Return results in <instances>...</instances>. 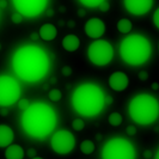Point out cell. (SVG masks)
Instances as JSON below:
<instances>
[{
    "label": "cell",
    "instance_id": "cell-1",
    "mask_svg": "<svg viewBox=\"0 0 159 159\" xmlns=\"http://www.w3.org/2000/svg\"><path fill=\"white\" fill-rule=\"evenodd\" d=\"M12 68L19 79L26 83H37L49 72V56L39 46H23L12 56Z\"/></svg>",
    "mask_w": 159,
    "mask_h": 159
},
{
    "label": "cell",
    "instance_id": "cell-2",
    "mask_svg": "<svg viewBox=\"0 0 159 159\" xmlns=\"http://www.w3.org/2000/svg\"><path fill=\"white\" fill-rule=\"evenodd\" d=\"M25 134L34 139H44L56 127L57 117L55 110L47 103L36 102L23 110L20 119Z\"/></svg>",
    "mask_w": 159,
    "mask_h": 159
},
{
    "label": "cell",
    "instance_id": "cell-3",
    "mask_svg": "<svg viewBox=\"0 0 159 159\" xmlns=\"http://www.w3.org/2000/svg\"><path fill=\"white\" fill-rule=\"evenodd\" d=\"M104 91L92 83L81 84L72 93V105L74 110L84 117H95L105 107Z\"/></svg>",
    "mask_w": 159,
    "mask_h": 159
},
{
    "label": "cell",
    "instance_id": "cell-4",
    "mask_svg": "<svg viewBox=\"0 0 159 159\" xmlns=\"http://www.w3.org/2000/svg\"><path fill=\"white\" fill-rule=\"evenodd\" d=\"M152 55L151 42L143 35H129L120 44V56L130 66L143 65Z\"/></svg>",
    "mask_w": 159,
    "mask_h": 159
},
{
    "label": "cell",
    "instance_id": "cell-5",
    "mask_svg": "<svg viewBox=\"0 0 159 159\" xmlns=\"http://www.w3.org/2000/svg\"><path fill=\"white\" fill-rule=\"evenodd\" d=\"M130 119L138 125L148 126L157 121L159 116V103L156 97L147 93L135 96L128 105Z\"/></svg>",
    "mask_w": 159,
    "mask_h": 159
},
{
    "label": "cell",
    "instance_id": "cell-6",
    "mask_svg": "<svg viewBox=\"0 0 159 159\" xmlns=\"http://www.w3.org/2000/svg\"><path fill=\"white\" fill-rule=\"evenodd\" d=\"M103 159H135L134 146L125 138H112L103 146L101 153Z\"/></svg>",
    "mask_w": 159,
    "mask_h": 159
},
{
    "label": "cell",
    "instance_id": "cell-7",
    "mask_svg": "<svg viewBox=\"0 0 159 159\" xmlns=\"http://www.w3.org/2000/svg\"><path fill=\"white\" fill-rule=\"evenodd\" d=\"M88 56L89 60L96 66H105L114 57V48L108 41L97 39L90 44Z\"/></svg>",
    "mask_w": 159,
    "mask_h": 159
},
{
    "label": "cell",
    "instance_id": "cell-8",
    "mask_svg": "<svg viewBox=\"0 0 159 159\" xmlns=\"http://www.w3.org/2000/svg\"><path fill=\"white\" fill-rule=\"evenodd\" d=\"M20 86L15 78L0 75V107H11L19 101Z\"/></svg>",
    "mask_w": 159,
    "mask_h": 159
},
{
    "label": "cell",
    "instance_id": "cell-9",
    "mask_svg": "<svg viewBox=\"0 0 159 159\" xmlns=\"http://www.w3.org/2000/svg\"><path fill=\"white\" fill-rule=\"evenodd\" d=\"M52 150L57 154H67L73 151L75 146V138L70 130L61 129L55 132L50 139Z\"/></svg>",
    "mask_w": 159,
    "mask_h": 159
},
{
    "label": "cell",
    "instance_id": "cell-10",
    "mask_svg": "<svg viewBox=\"0 0 159 159\" xmlns=\"http://www.w3.org/2000/svg\"><path fill=\"white\" fill-rule=\"evenodd\" d=\"M13 6L23 17L34 18L46 11L48 0H12Z\"/></svg>",
    "mask_w": 159,
    "mask_h": 159
},
{
    "label": "cell",
    "instance_id": "cell-11",
    "mask_svg": "<svg viewBox=\"0 0 159 159\" xmlns=\"http://www.w3.org/2000/svg\"><path fill=\"white\" fill-rule=\"evenodd\" d=\"M125 6L134 16L146 15L153 6V0H125Z\"/></svg>",
    "mask_w": 159,
    "mask_h": 159
},
{
    "label": "cell",
    "instance_id": "cell-12",
    "mask_svg": "<svg viewBox=\"0 0 159 159\" xmlns=\"http://www.w3.org/2000/svg\"><path fill=\"white\" fill-rule=\"evenodd\" d=\"M105 32V24L99 18H92L85 24V34L91 39H99Z\"/></svg>",
    "mask_w": 159,
    "mask_h": 159
},
{
    "label": "cell",
    "instance_id": "cell-13",
    "mask_svg": "<svg viewBox=\"0 0 159 159\" xmlns=\"http://www.w3.org/2000/svg\"><path fill=\"white\" fill-rule=\"evenodd\" d=\"M129 79L123 72H114L109 78V85L114 91H123L128 86Z\"/></svg>",
    "mask_w": 159,
    "mask_h": 159
},
{
    "label": "cell",
    "instance_id": "cell-14",
    "mask_svg": "<svg viewBox=\"0 0 159 159\" xmlns=\"http://www.w3.org/2000/svg\"><path fill=\"white\" fill-rule=\"evenodd\" d=\"M13 130L8 126L0 125V147H7L13 141Z\"/></svg>",
    "mask_w": 159,
    "mask_h": 159
},
{
    "label": "cell",
    "instance_id": "cell-15",
    "mask_svg": "<svg viewBox=\"0 0 159 159\" xmlns=\"http://www.w3.org/2000/svg\"><path fill=\"white\" fill-rule=\"evenodd\" d=\"M39 35H40V37L42 40L53 41L56 37V35H57V30H56V28L53 24L47 23V24H43L41 26Z\"/></svg>",
    "mask_w": 159,
    "mask_h": 159
},
{
    "label": "cell",
    "instance_id": "cell-16",
    "mask_svg": "<svg viewBox=\"0 0 159 159\" xmlns=\"http://www.w3.org/2000/svg\"><path fill=\"white\" fill-rule=\"evenodd\" d=\"M80 46L79 39L75 35H67L62 40V47L67 52H75Z\"/></svg>",
    "mask_w": 159,
    "mask_h": 159
},
{
    "label": "cell",
    "instance_id": "cell-17",
    "mask_svg": "<svg viewBox=\"0 0 159 159\" xmlns=\"http://www.w3.org/2000/svg\"><path fill=\"white\" fill-rule=\"evenodd\" d=\"M5 157L7 159H22L24 157L23 148L19 145H8L6 152H5Z\"/></svg>",
    "mask_w": 159,
    "mask_h": 159
},
{
    "label": "cell",
    "instance_id": "cell-18",
    "mask_svg": "<svg viewBox=\"0 0 159 159\" xmlns=\"http://www.w3.org/2000/svg\"><path fill=\"white\" fill-rule=\"evenodd\" d=\"M132 28H133L132 22L126 19V18L120 19L119 22H117V30H119L120 32H122V34H128V32H130Z\"/></svg>",
    "mask_w": 159,
    "mask_h": 159
},
{
    "label": "cell",
    "instance_id": "cell-19",
    "mask_svg": "<svg viewBox=\"0 0 159 159\" xmlns=\"http://www.w3.org/2000/svg\"><path fill=\"white\" fill-rule=\"evenodd\" d=\"M80 151L83 152L84 154H91L95 151V143H92L91 140H85L80 143Z\"/></svg>",
    "mask_w": 159,
    "mask_h": 159
},
{
    "label": "cell",
    "instance_id": "cell-20",
    "mask_svg": "<svg viewBox=\"0 0 159 159\" xmlns=\"http://www.w3.org/2000/svg\"><path fill=\"white\" fill-rule=\"evenodd\" d=\"M108 121H109V123L111 126L117 127V126H120L122 123V116H121V114H119V112H112L111 115H109Z\"/></svg>",
    "mask_w": 159,
    "mask_h": 159
},
{
    "label": "cell",
    "instance_id": "cell-21",
    "mask_svg": "<svg viewBox=\"0 0 159 159\" xmlns=\"http://www.w3.org/2000/svg\"><path fill=\"white\" fill-rule=\"evenodd\" d=\"M61 97H62V93H61V91H60V90H57V89H53V90H50V91H49V99H50V101H53V102H57V101H60V99H61Z\"/></svg>",
    "mask_w": 159,
    "mask_h": 159
},
{
    "label": "cell",
    "instance_id": "cell-22",
    "mask_svg": "<svg viewBox=\"0 0 159 159\" xmlns=\"http://www.w3.org/2000/svg\"><path fill=\"white\" fill-rule=\"evenodd\" d=\"M80 4H83L84 6H86V7H97L102 1H104V0H79Z\"/></svg>",
    "mask_w": 159,
    "mask_h": 159
},
{
    "label": "cell",
    "instance_id": "cell-23",
    "mask_svg": "<svg viewBox=\"0 0 159 159\" xmlns=\"http://www.w3.org/2000/svg\"><path fill=\"white\" fill-rule=\"evenodd\" d=\"M72 127L74 130H81L83 128L85 127V123H84V121L80 119H75L73 122H72Z\"/></svg>",
    "mask_w": 159,
    "mask_h": 159
},
{
    "label": "cell",
    "instance_id": "cell-24",
    "mask_svg": "<svg viewBox=\"0 0 159 159\" xmlns=\"http://www.w3.org/2000/svg\"><path fill=\"white\" fill-rule=\"evenodd\" d=\"M24 17L19 13V12H16V13H13L12 15V17H11V20L15 24H20L22 22H23Z\"/></svg>",
    "mask_w": 159,
    "mask_h": 159
},
{
    "label": "cell",
    "instance_id": "cell-25",
    "mask_svg": "<svg viewBox=\"0 0 159 159\" xmlns=\"http://www.w3.org/2000/svg\"><path fill=\"white\" fill-rule=\"evenodd\" d=\"M29 105H30L29 101H28V99H25V98H24V99H20V101L18 102V108H19L22 111H23V110H25V109H26Z\"/></svg>",
    "mask_w": 159,
    "mask_h": 159
},
{
    "label": "cell",
    "instance_id": "cell-26",
    "mask_svg": "<svg viewBox=\"0 0 159 159\" xmlns=\"http://www.w3.org/2000/svg\"><path fill=\"white\" fill-rule=\"evenodd\" d=\"M98 6H99V10H101L102 12H108L109 8H110V4H109L107 0H104V1H102Z\"/></svg>",
    "mask_w": 159,
    "mask_h": 159
},
{
    "label": "cell",
    "instance_id": "cell-27",
    "mask_svg": "<svg viewBox=\"0 0 159 159\" xmlns=\"http://www.w3.org/2000/svg\"><path fill=\"white\" fill-rule=\"evenodd\" d=\"M153 22H154L156 28L159 29V8H157V10L154 11V15H153Z\"/></svg>",
    "mask_w": 159,
    "mask_h": 159
},
{
    "label": "cell",
    "instance_id": "cell-28",
    "mask_svg": "<svg viewBox=\"0 0 159 159\" xmlns=\"http://www.w3.org/2000/svg\"><path fill=\"white\" fill-rule=\"evenodd\" d=\"M126 130H127L128 135H134V134L136 133V128L134 127V126H128Z\"/></svg>",
    "mask_w": 159,
    "mask_h": 159
},
{
    "label": "cell",
    "instance_id": "cell-29",
    "mask_svg": "<svg viewBox=\"0 0 159 159\" xmlns=\"http://www.w3.org/2000/svg\"><path fill=\"white\" fill-rule=\"evenodd\" d=\"M72 73V68L70 66H65L64 68H62V74L66 75V77H68V75H71Z\"/></svg>",
    "mask_w": 159,
    "mask_h": 159
},
{
    "label": "cell",
    "instance_id": "cell-30",
    "mask_svg": "<svg viewBox=\"0 0 159 159\" xmlns=\"http://www.w3.org/2000/svg\"><path fill=\"white\" fill-rule=\"evenodd\" d=\"M26 156L29 158H35L36 157V151L34 148H30V150H28V152H26Z\"/></svg>",
    "mask_w": 159,
    "mask_h": 159
},
{
    "label": "cell",
    "instance_id": "cell-31",
    "mask_svg": "<svg viewBox=\"0 0 159 159\" xmlns=\"http://www.w3.org/2000/svg\"><path fill=\"white\" fill-rule=\"evenodd\" d=\"M147 78H148V74H147V72L141 71L140 73H139V79H140V80H146Z\"/></svg>",
    "mask_w": 159,
    "mask_h": 159
},
{
    "label": "cell",
    "instance_id": "cell-32",
    "mask_svg": "<svg viewBox=\"0 0 159 159\" xmlns=\"http://www.w3.org/2000/svg\"><path fill=\"white\" fill-rule=\"evenodd\" d=\"M104 103H105V104H111L112 103V97H111V96H104Z\"/></svg>",
    "mask_w": 159,
    "mask_h": 159
},
{
    "label": "cell",
    "instance_id": "cell-33",
    "mask_svg": "<svg viewBox=\"0 0 159 159\" xmlns=\"http://www.w3.org/2000/svg\"><path fill=\"white\" fill-rule=\"evenodd\" d=\"M151 157H152L151 151H145V152H143V158L148 159V158H151Z\"/></svg>",
    "mask_w": 159,
    "mask_h": 159
},
{
    "label": "cell",
    "instance_id": "cell-34",
    "mask_svg": "<svg viewBox=\"0 0 159 159\" xmlns=\"http://www.w3.org/2000/svg\"><path fill=\"white\" fill-rule=\"evenodd\" d=\"M7 6V2H6V0H0V7L5 8Z\"/></svg>",
    "mask_w": 159,
    "mask_h": 159
},
{
    "label": "cell",
    "instance_id": "cell-35",
    "mask_svg": "<svg viewBox=\"0 0 159 159\" xmlns=\"http://www.w3.org/2000/svg\"><path fill=\"white\" fill-rule=\"evenodd\" d=\"M30 37H31V40H37V39H39V35H37L36 32H32Z\"/></svg>",
    "mask_w": 159,
    "mask_h": 159
},
{
    "label": "cell",
    "instance_id": "cell-36",
    "mask_svg": "<svg viewBox=\"0 0 159 159\" xmlns=\"http://www.w3.org/2000/svg\"><path fill=\"white\" fill-rule=\"evenodd\" d=\"M0 115H1V116H6V115H7V111H6L5 109H2V110H0Z\"/></svg>",
    "mask_w": 159,
    "mask_h": 159
},
{
    "label": "cell",
    "instance_id": "cell-37",
    "mask_svg": "<svg viewBox=\"0 0 159 159\" xmlns=\"http://www.w3.org/2000/svg\"><path fill=\"white\" fill-rule=\"evenodd\" d=\"M152 89L153 90H158V83H153L152 84Z\"/></svg>",
    "mask_w": 159,
    "mask_h": 159
},
{
    "label": "cell",
    "instance_id": "cell-38",
    "mask_svg": "<svg viewBox=\"0 0 159 159\" xmlns=\"http://www.w3.org/2000/svg\"><path fill=\"white\" fill-rule=\"evenodd\" d=\"M78 13H79L80 17H83L84 15H85V11H81V10H79V12H78Z\"/></svg>",
    "mask_w": 159,
    "mask_h": 159
},
{
    "label": "cell",
    "instance_id": "cell-39",
    "mask_svg": "<svg viewBox=\"0 0 159 159\" xmlns=\"http://www.w3.org/2000/svg\"><path fill=\"white\" fill-rule=\"evenodd\" d=\"M159 158V150H157V153H156V156H154V159H158Z\"/></svg>",
    "mask_w": 159,
    "mask_h": 159
},
{
    "label": "cell",
    "instance_id": "cell-40",
    "mask_svg": "<svg viewBox=\"0 0 159 159\" xmlns=\"http://www.w3.org/2000/svg\"><path fill=\"white\" fill-rule=\"evenodd\" d=\"M47 13H48V15H49V16H52V15H53V11H52V10H48V11H47Z\"/></svg>",
    "mask_w": 159,
    "mask_h": 159
},
{
    "label": "cell",
    "instance_id": "cell-41",
    "mask_svg": "<svg viewBox=\"0 0 159 159\" xmlns=\"http://www.w3.org/2000/svg\"><path fill=\"white\" fill-rule=\"evenodd\" d=\"M56 81V78H52V79H50V83H55Z\"/></svg>",
    "mask_w": 159,
    "mask_h": 159
},
{
    "label": "cell",
    "instance_id": "cell-42",
    "mask_svg": "<svg viewBox=\"0 0 159 159\" xmlns=\"http://www.w3.org/2000/svg\"><path fill=\"white\" fill-rule=\"evenodd\" d=\"M0 50H1V44H0Z\"/></svg>",
    "mask_w": 159,
    "mask_h": 159
}]
</instances>
